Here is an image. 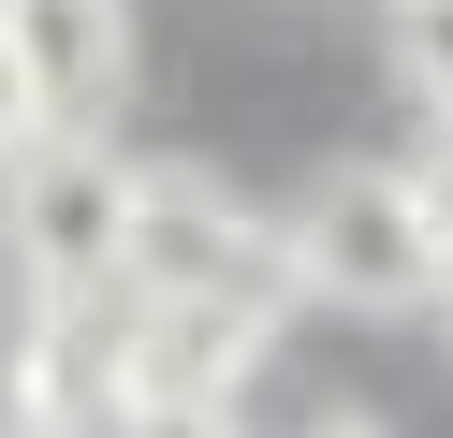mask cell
I'll return each mask as SVG.
<instances>
[{
    "instance_id": "6",
    "label": "cell",
    "mask_w": 453,
    "mask_h": 438,
    "mask_svg": "<svg viewBox=\"0 0 453 438\" xmlns=\"http://www.w3.org/2000/svg\"><path fill=\"white\" fill-rule=\"evenodd\" d=\"M395 73L453 117V0H395Z\"/></svg>"
},
{
    "instance_id": "1",
    "label": "cell",
    "mask_w": 453,
    "mask_h": 438,
    "mask_svg": "<svg viewBox=\"0 0 453 438\" xmlns=\"http://www.w3.org/2000/svg\"><path fill=\"white\" fill-rule=\"evenodd\" d=\"M0 234H15L30 307L132 292V161L103 132H44L30 161H0Z\"/></svg>"
},
{
    "instance_id": "8",
    "label": "cell",
    "mask_w": 453,
    "mask_h": 438,
    "mask_svg": "<svg viewBox=\"0 0 453 438\" xmlns=\"http://www.w3.org/2000/svg\"><path fill=\"white\" fill-rule=\"evenodd\" d=\"M44 146V103H30V73H15V44H0V161H30Z\"/></svg>"
},
{
    "instance_id": "2",
    "label": "cell",
    "mask_w": 453,
    "mask_h": 438,
    "mask_svg": "<svg viewBox=\"0 0 453 438\" xmlns=\"http://www.w3.org/2000/svg\"><path fill=\"white\" fill-rule=\"evenodd\" d=\"M278 263H293L322 307H439V249H424V219H410V190L395 175H322V190L278 219Z\"/></svg>"
},
{
    "instance_id": "10",
    "label": "cell",
    "mask_w": 453,
    "mask_h": 438,
    "mask_svg": "<svg viewBox=\"0 0 453 438\" xmlns=\"http://www.w3.org/2000/svg\"><path fill=\"white\" fill-rule=\"evenodd\" d=\"M439 307H453V278H439Z\"/></svg>"
},
{
    "instance_id": "9",
    "label": "cell",
    "mask_w": 453,
    "mask_h": 438,
    "mask_svg": "<svg viewBox=\"0 0 453 438\" xmlns=\"http://www.w3.org/2000/svg\"><path fill=\"white\" fill-rule=\"evenodd\" d=\"M307 438H380V424H365V409H322V424H307Z\"/></svg>"
},
{
    "instance_id": "4",
    "label": "cell",
    "mask_w": 453,
    "mask_h": 438,
    "mask_svg": "<svg viewBox=\"0 0 453 438\" xmlns=\"http://www.w3.org/2000/svg\"><path fill=\"white\" fill-rule=\"evenodd\" d=\"M264 365V292H176V307H132L118 380H132V424H219Z\"/></svg>"
},
{
    "instance_id": "3",
    "label": "cell",
    "mask_w": 453,
    "mask_h": 438,
    "mask_svg": "<svg viewBox=\"0 0 453 438\" xmlns=\"http://www.w3.org/2000/svg\"><path fill=\"white\" fill-rule=\"evenodd\" d=\"M278 234L219 190L205 161H132V307H176V292H264Z\"/></svg>"
},
{
    "instance_id": "5",
    "label": "cell",
    "mask_w": 453,
    "mask_h": 438,
    "mask_svg": "<svg viewBox=\"0 0 453 438\" xmlns=\"http://www.w3.org/2000/svg\"><path fill=\"white\" fill-rule=\"evenodd\" d=\"M0 44L30 73L44 132H88V103H118L132 73V0H0Z\"/></svg>"
},
{
    "instance_id": "7",
    "label": "cell",
    "mask_w": 453,
    "mask_h": 438,
    "mask_svg": "<svg viewBox=\"0 0 453 438\" xmlns=\"http://www.w3.org/2000/svg\"><path fill=\"white\" fill-rule=\"evenodd\" d=\"M395 190H410V219H424V249H439V278H453V117L395 161Z\"/></svg>"
}]
</instances>
